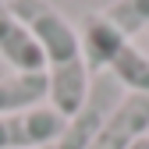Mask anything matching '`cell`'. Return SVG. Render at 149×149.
<instances>
[{"mask_svg":"<svg viewBox=\"0 0 149 149\" xmlns=\"http://www.w3.org/2000/svg\"><path fill=\"white\" fill-rule=\"evenodd\" d=\"M128 43L132 39H124V36L103 18V11L82 14V22H78V50H82V61H85L89 74L110 71V64L117 61V53Z\"/></svg>","mask_w":149,"mask_h":149,"instance_id":"5","label":"cell"},{"mask_svg":"<svg viewBox=\"0 0 149 149\" xmlns=\"http://www.w3.org/2000/svg\"><path fill=\"white\" fill-rule=\"evenodd\" d=\"M89 82H92V74H89L85 61H71V64H61V68H46V103L68 121V117H74V110L85 103Z\"/></svg>","mask_w":149,"mask_h":149,"instance_id":"7","label":"cell"},{"mask_svg":"<svg viewBox=\"0 0 149 149\" xmlns=\"http://www.w3.org/2000/svg\"><path fill=\"white\" fill-rule=\"evenodd\" d=\"M0 61L11 64V71L25 74V71H46V57L29 36V29L14 18L11 4L0 0Z\"/></svg>","mask_w":149,"mask_h":149,"instance_id":"6","label":"cell"},{"mask_svg":"<svg viewBox=\"0 0 149 149\" xmlns=\"http://www.w3.org/2000/svg\"><path fill=\"white\" fill-rule=\"evenodd\" d=\"M124 96H128V92L114 82V74H110V71L92 74L89 92H85V103L74 110V117H68L64 135L57 139L53 149H89V142L100 135V128H103L107 117L121 107Z\"/></svg>","mask_w":149,"mask_h":149,"instance_id":"2","label":"cell"},{"mask_svg":"<svg viewBox=\"0 0 149 149\" xmlns=\"http://www.w3.org/2000/svg\"><path fill=\"white\" fill-rule=\"evenodd\" d=\"M132 149H149V135H146V139H139V142H135Z\"/></svg>","mask_w":149,"mask_h":149,"instance_id":"11","label":"cell"},{"mask_svg":"<svg viewBox=\"0 0 149 149\" xmlns=\"http://www.w3.org/2000/svg\"><path fill=\"white\" fill-rule=\"evenodd\" d=\"M110 74L128 96H149V53H142L135 43H128L117 53V61L110 64Z\"/></svg>","mask_w":149,"mask_h":149,"instance_id":"9","label":"cell"},{"mask_svg":"<svg viewBox=\"0 0 149 149\" xmlns=\"http://www.w3.org/2000/svg\"><path fill=\"white\" fill-rule=\"evenodd\" d=\"M46 100V71H25V74H4L0 78V117L25 114Z\"/></svg>","mask_w":149,"mask_h":149,"instance_id":"8","label":"cell"},{"mask_svg":"<svg viewBox=\"0 0 149 149\" xmlns=\"http://www.w3.org/2000/svg\"><path fill=\"white\" fill-rule=\"evenodd\" d=\"M14 18L29 29L36 46L43 50L46 68H61L71 61H82L78 50V25L68 22L61 7H53L50 0H7Z\"/></svg>","mask_w":149,"mask_h":149,"instance_id":"1","label":"cell"},{"mask_svg":"<svg viewBox=\"0 0 149 149\" xmlns=\"http://www.w3.org/2000/svg\"><path fill=\"white\" fill-rule=\"evenodd\" d=\"M64 117L50 103H39L25 114L0 117V149H53L64 135Z\"/></svg>","mask_w":149,"mask_h":149,"instance_id":"3","label":"cell"},{"mask_svg":"<svg viewBox=\"0 0 149 149\" xmlns=\"http://www.w3.org/2000/svg\"><path fill=\"white\" fill-rule=\"evenodd\" d=\"M103 18L124 39H135L139 32H149V0H110L103 7Z\"/></svg>","mask_w":149,"mask_h":149,"instance_id":"10","label":"cell"},{"mask_svg":"<svg viewBox=\"0 0 149 149\" xmlns=\"http://www.w3.org/2000/svg\"><path fill=\"white\" fill-rule=\"evenodd\" d=\"M149 135V96H124L121 107L107 117L89 149H132Z\"/></svg>","mask_w":149,"mask_h":149,"instance_id":"4","label":"cell"}]
</instances>
